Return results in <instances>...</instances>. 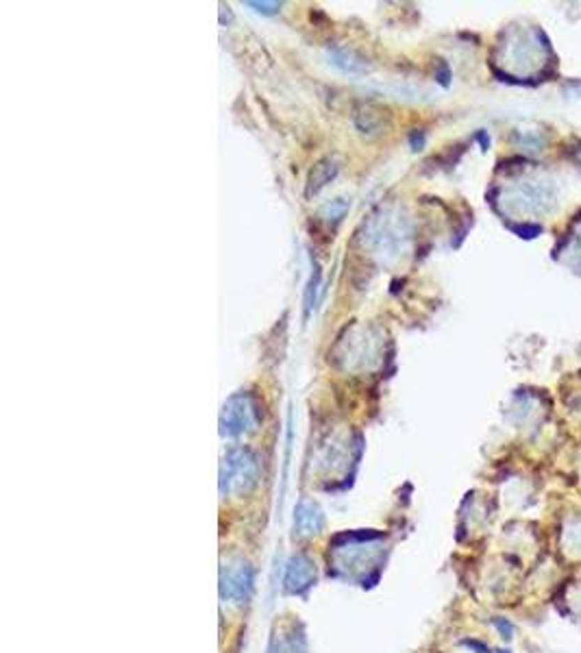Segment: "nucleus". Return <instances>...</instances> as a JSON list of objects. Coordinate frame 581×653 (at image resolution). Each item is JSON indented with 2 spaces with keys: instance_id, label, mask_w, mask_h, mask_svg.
I'll return each instance as SVG.
<instances>
[{
  "instance_id": "nucleus-1",
  "label": "nucleus",
  "mask_w": 581,
  "mask_h": 653,
  "mask_svg": "<svg viewBox=\"0 0 581 653\" xmlns=\"http://www.w3.org/2000/svg\"><path fill=\"white\" fill-rule=\"evenodd\" d=\"M257 479V460L248 449H233L222 462V490L242 493Z\"/></svg>"
},
{
  "instance_id": "nucleus-2",
  "label": "nucleus",
  "mask_w": 581,
  "mask_h": 653,
  "mask_svg": "<svg viewBox=\"0 0 581 653\" xmlns=\"http://www.w3.org/2000/svg\"><path fill=\"white\" fill-rule=\"evenodd\" d=\"M257 403L248 392H238L233 394L222 407L220 414V431L225 435H238L257 423Z\"/></svg>"
},
{
  "instance_id": "nucleus-3",
  "label": "nucleus",
  "mask_w": 581,
  "mask_h": 653,
  "mask_svg": "<svg viewBox=\"0 0 581 653\" xmlns=\"http://www.w3.org/2000/svg\"><path fill=\"white\" fill-rule=\"evenodd\" d=\"M335 172H338V166L333 161H329V159H324V161L318 163V166H314V170L310 174V194L312 192L316 194L320 188H324L335 177Z\"/></svg>"
},
{
  "instance_id": "nucleus-4",
  "label": "nucleus",
  "mask_w": 581,
  "mask_h": 653,
  "mask_svg": "<svg viewBox=\"0 0 581 653\" xmlns=\"http://www.w3.org/2000/svg\"><path fill=\"white\" fill-rule=\"evenodd\" d=\"M318 281H320V270H318V266L314 268V275H312V279H310V285H307V294H305V312L310 314L312 312V307H314V294H316V290H318Z\"/></svg>"
},
{
  "instance_id": "nucleus-5",
  "label": "nucleus",
  "mask_w": 581,
  "mask_h": 653,
  "mask_svg": "<svg viewBox=\"0 0 581 653\" xmlns=\"http://www.w3.org/2000/svg\"><path fill=\"white\" fill-rule=\"evenodd\" d=\"M248 7H252L257 13H266V15H272L281 9V3H246Z\"/></svg>"
},
{
  "instance_id": "nucleus-6",
  "label": "nucleus",
  "mask_w": 581,
  "mask_h": 653,
  "mask_svg": "<svg viewBox=\"0 0 581 653\" xmlns=\"http://www.w3.org/2000/svg\"><path fill=\"white\" fill-rule=\"evenodd\" d=\"M495 625L499 627V631H501V636L507 640V638H512V625L507 623V621H503V619H495Z\"/></svg>"
}]
</instances>
